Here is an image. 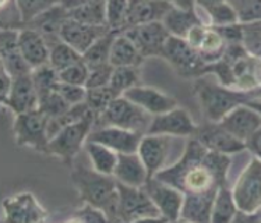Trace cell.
<instances>
[{
  "mask_svg": "<svg viewBox=\"0 0 261 223\" xmlns=\"http://www.w3.org/2000/svg\"><path fill=\"white\" fill-rule=\"evenodd\" d=\"M229 163L228 155L208 149L196 138L187 144L175 165L162 169L154 177L175 186L185 196H215L225 184Z\"/></svg>",
  "mask_w": 261,
  "mask_h": 223,
  "instance_id": "obj_1",
  "label": "cell"
},
{
  "mask_svg": "<svg viewBox=\"0 0 261 223\" xmlns=\"http://www.w3.org/2000/svg\"><path fill=\"white\" fill-rule=\"evenodd\" d=\"M71 177L83 201L102 209L109 220H119V190L115 177L83 165L74 168Z\"/></svg>",
  "mask_w": 261,
  "mask_h": 223,
  "instance_id": "obj_2",
  "label": "cell"
},
{
  "mask_svg": "<svg viewBox=\"0 0 261 223\" xmlns=\"http://www.w3.org/2000/svg\"><path fill=\"white\" fill-rule=\"evenodd\" d=\"M96 122V113L92 109L79 122L64 126L56 135L49 140L48 154L55 155L71 166L80 154L83 145H86L91 134V128Z\"/></svg>",
  "mask_w": 261,
  "mask_h": 223,
  "instance_id": "obj_3",
  "label": "cell"
},
{
  "mask_svg": "<svg viewBox=\"0 0 261 223\" xmlns=\"http://www.w3.org/2000/svg\"><path fill=\"white\" fill-rule=\"evenodd\" d=\"M197 92L204 115L211 122L217 123L221 122L232 109L253 99L251 92L232 91L208 82H200L197 85Z\"/></svg>",
  "mask_w": 261,
  "mask_h": 223,
  "instance_id": "obj_4",
  "label": "cell"
},
{
  "mask_svg": "<svg viewBox=\"0 0 261 223\" xmlns=\"http://www.w3.org/2000/svg\"><path fill=\"white\" fill-rule=\"evenodd\" d=\"M102 126H116L137 133L148 131L152 117L124 95L115 98L105 110L99 113Z\"/></svg>",
  "mask_w": 261,
  "mask_h": 223,
  "instance_id": "obj_5",
  "label": "cell"
},
{
  "mask_svg": "<svg viewBox=\"0 0 261 223\" xmlns=\"http://www.w3.org/2000/svg\"><path fill=\"white\" fill-rule=\"evenodd\" d=\"M119 190V220H148L162 219L158 208L144 187H132L117 181Z\"/></svg>",
  "mask_w": 261,
  "mask_h": 223,
  "instance_id": "obj_6",
  "label": "cell"
},
{
  "mask_svg": "<svg viewBox=\"0 0 261 223\" xmlns=\"http://www.w3.org/2000/svg\"><path fill=\"white\" fill-rule=\"evenodd\" d=\"M233 198L240 213L251 215L261 209V159L253 156L234 184Z\"/></svg>",
  "mask_w": 261,
  "mask_h": 223,
  "instance_id": "obj_7",
  "label": "cell"
},
{
  "mask_svg": "<svg viewBox=\"0 0 261 223\" xmlns=\"http://www.w3.org/2000/svg\"><path fill=\"white\" fill-rule=\"evenodd\" d=\"M13 131H14L16 143L20 147H30L48 154V117L39 109L16 115Z\"/></svg>",
  "mask_w": 261,
  "mask_h": 223,
  "instance_id": "obj_8",
  "label": "cell"
},
{
  "mask_svg": "<svg viewBox=\"0 0 261 223\" xmlns=\"http://www.w3.org/2000/svg\"><path fill=\"white\" fill-rule=\"evenodd\" d=\"M144 188L158 208L162 219L165 220L180 219L181 209L185 204V194L179 188L161 180L158 177H149Z\"/></svg>",
  "mask_w": 261,
  "mask_h": 223,
  "instance_id": "obj_9",
  "label": "cell"
},
{
  "mask_svg": "<svg viewBox=\"0 0 261 223\" xmlns=\"http://www.w3.org/2000/svg\"><path fill=\"white\" fill-rule=\"evenodd\" d=\"M123 32L133 41V43L144 58L156 56V54L162 56L164 46L171 37V34L162 21L133 25V27L126 28Z\"/></svg>",
  "mask_w": 261,
  "mask_h": 223,
  "instance_id": "obj_10",
  "label": "cell"
},
{
  "mask_svg": "<svg viewBox=\"0 0 261 223\" xmlns=\"http://www.w3.org/2000/svg\"><path fill=\"white\" fill-rule=\"evenodd\" d=\"M3 220L17 223L42 222L46 218L45 208L31 192H20L3 201Z\"/></svg>",
  "mask_w": 261,
  "mask_h": 223,
  "instance_id": "obj_11",
  "label": "cell"
},
{
  "mask_svg": "<svg viewBox=\"0 0 261 223\" xmlns=\"http://www.w3.org/2000/svg\"><path fill=\"white\" fill-rule=\"evenodd\" d=\"M196 133L197 127L190 113L179 106L152 117L147 131V134H164L171 137H187Z\"/></svg>",
  "mask_w": 261,
  "mask_h": 223,
  "instance_id": "obj_12",
  "label": "cell"
},
{
  "mask_svg": "<svg viewBox=\"0 0 261 223\" xmlns=\"http://www.w3.org/2000/svg\"><path fill=\"white\" fill-rule=\"evenodd\" d=\"M218 123L230 134H233L236 138L247 143L251 135L261 127V115L249 103H242L232 109Z\"/></svg>",
  "mask_w": 261,
  "mask_h": 223,
  "instance_id": "obj_13",
  "label": "cell"
},
{
  "mask_svg": "<svg viewBox=\"0 0 261 223\" xmlns=\"http://www.w3.org/2000/svg\"><path fill=\"white\" fill-rule=\"evenodd\" d=\"M3 106L7 107L14 115H21L39 109V95L31 73L13 78L10 94L3 102Z\"/></svg>",
  "mask_w": 261,
  "mask_h": 223,
  "instance_id": "obj_14",
  "label": "cell"
},
{
  "mask_svg": "<svg viewBox=\"0 0 261 223\" xmlns=\"http://www.w3.org/2000/svg\"><path fill=\"white\" fill-rule=\"evenodd\" d=\"M88 140L107 145L113 151H116L117 154H126L139 151L143 134L116 126H102L95 131H91Z\"/></svg>",
  "mask_w": 261,
  "mask_h": 223,
  "instance_id": "obj_15",
  "label": "cell"
},
{
  "mask_svg": "<svg viewBox=\"0 0 261 223\" xmlns=\"http://www.w3.org/2000/svg\"><path fill=\"white\" fill-rule=\"evenodd\" d=\"M108 31H111L108 25H91L69 17L62 27L60 39L83 54L92 43L98 41L102 35H105Z\"/></svg>",
  "mask_w": 261,
  "mask_h": 223,
  "instance_id": "obj_16",
  "label": "cell"
},
{
  "mask_svg": "<svg viewBox=\"0 0 261 223\" xmlns=\"http://www.w3.org/2000/svg\"><path fill=\"white\" fill-rule=\"evenodd\" d=\"M171 135L164 134H148L141 140L137 152L141 156L151 177L160 173L165 166L171 149Z\"/></svg>",
  "mask_w": 261,
  "mask_h": 223,
  "instance_id": "obj_17",
  "label": "cell"
},
{
  "mask_svg": "<svg viewBox=\"0 0 261 223\" xmlns=\"http://www.w3.org/2000/svg\"><path fill=\"white\" fill-rule=\"evenodd\" d=\"M18 31L20 30H2L0 34L2 69L6 70L13 78L32 73V69L25 62L18 46Z\"/></svg>",
  "mask_w": 261,
  "mask_h": 223,
  "instance_id": "obj_18",
  "label": "cell"
},
{
  "mask_svg": "<svg viewBox=\"0 0 261 223\" xmlns=\"http://www.w3.org/2000/svg\"><path fill=\"white\" fill-rule=\"evenodd\" d=\"M162 56L168 59L176 69H179L183 73H193L201 69V66L204 64L203 58L198 53L197 49L193 48L186 39L172 37V35L166 41Z\"/></svg>",
  "mask_w": 261,
  "mask_h": 223,
  "instance_id": "obj_19",
  "label": "cell"
},
{
  "mask_svg": "<svg viewBox=\"0 0 261 223\" xmlns=\"http://www.w3.org/2000/svg\"><path fill=\"white\" fill-rule=\"evenodd\" d=\"M18 46L32 70L49 64L50 46L41 32L30 27L21 28L18 31Z\"/></svg>",
  "mask_w": 261,
  "mask_h": 223,
  "instance_id": "obj_20",
  "label": "cell"
},
{
  "mask_svg": "<svg viewBox=\"0 0 261 223\" xmlns=\"http://www.w3.org/2000/svg\"><path fill=\"white\" fill-rule=\"evenodd\" d=\"M123 95L134 102L136 105H139L141 109H144L152 117L166 113L177 106L175 98L155 90V88H151V87L137 85V87H133L132 90L126 91Z\"/></svg>",
  "mask_w": 261,
  "mask_h": 223,
  "instance_id": "obj_21",
  "label": "cell"
},
{
  "mask_svg": "<svg viewBox=\"0 0 261 223\" xmlns=\"http://www.w3.org/2000/svg\"><path fill=\"white\" fill-rule=\"evenodd\" d=\"M196 134H197V140L204 147L219 154H236L247 148L246 143L236 138L233 134H230L219 123L205 126L201 130H197Z\"/></svg>",
  "mask_w": 261,
  "mask_h": 223,
  "instance_id": "obj_22",
  "label": "cell"
},
{
  "mask_svg": "<svg viewBox=\"0 0 261 223\" xmlns=\"http://www.w3.org/2000/svg\"><path fill=\"white\" fill-rule=\"evenodd\" d=\"M113 177L119 183L132 187H144L149 180V173L139 152L119 154Z\"/></svg>",
  "mask_w": 261,
  "mask_h": 223,
  "instance_id": "obj_23",
  "label": "cell"
},
{
  "mask_svg": "<svg viewBox=\"0 0 261 223\" xmlns=\"http://www.w3.org/2000/svg\"><path fill=\"white\" fill-rule=\"evenodd\" d=\"M69 18V11L64 9L63 6L55 5L48 10L41 13L34 20L28 22L25 27L34 28L35 31L41 32L43 37L46 38L49 46L55 42L60 41V31L63 24Z\"/></svg>",
  "mask_w": 261,
  "mask_h": 223,
  "instance_id": "obj_24",
  "label": "cell"
},
{
  "mask_svg": "<svg viewBox=\"0 0 261 223\" xmlns=\"http://www.w3.org/2000/svg\"><path fill=\"white\" fill-rule=\"evenodd\" d=\"M171 7L169 0H128V27L162 21Z\"/></svg>",
  "mask_w": 261,
  "mask_h": 223,
  "instance_id": "obj_25",
  "label": "cell"
},
{
  "mask_svg": "<svg viewBox=\"0 0 261 223\" xmlns=\"http://www.w3.org/2000/svg\"><path fill=\"white\" fill-rule=\"evenodd\" d=\"M143 59L144 56L133 41L123 31L119 32L115 38L111 52V64L113 67H139Z\"/></svg>",
  "mask_w": 261,
  "mask_h": 223,
  "instance_id": "obj_26",
  "label": "cell"
},
{
  "mask_svg": "<svg viewBox=\"0 0 261 223\" xmlns=\"http://www.w3.org/2000/svg\"><path fill=\"white\" fill-rule=\"evenodd\" d=\"M162 22L172 37L186 39L193 28L201 24V20L198 18L194 10H183L172 5Z\"/></svg>",
  "mask_w": 261,
  "mask_h": 223,
  "instance_id": "obj_27",
  "label": "cell"
},
{
  "mask_svg": "<svg viewBox=\"0 0 261 223\" xmlns=\"http://www.w3.org/2000/svg\"><path fill=\"white\" fill-rule=\"evenodd\" d=\"M84 147H86L87 154L90 156L92 168L102 175L113 176L115 169H116L117 156H119L116 151H113L107 145L90 141V140L87 141Z\"/></svg>",
  "mask_w": 261,
  "mask_h": 223,
  "instance_id": "obj_28",
  "label": "cell"
},
{
  "mask_svg": "<svg viewBox=\"0 0 261 223\" xmlns=\"http://www.w3.org/2000/svg\"><path fill=\"white\" fill-rule=\"evenodd\" d=\"M215 196H185V204L180 216L193 222H210Z\"/></svg>",
  "mask_w": 261,
  "mask_h": 223,
  "instance_id": "obj_29",
  "label": "cell"
},
{
  "mask_svg": "<svg viewBox=\"0 0 261 223\" xmlns=\"http://www.w3.org/2000/svg\"><path fill=\"white\" fill-rule=\"evenodd\" d=\"M119 32L122 31H112V30L108 31L83 53V60L90 69L96 66L111 64V52H112L115 38Z\"/></svg>",
  "mask_w": 261,
  "mask_h": 223,
  "instance_id": "obj_30",
  "label": "cell"
},
{
  "mask_svg": "<svg viewBox=\"0 0 261 223\" xmlns=\"http://www.w3.org/2000/svg\"><path fill=\"white\" fill-rule=\"evenodd\" d=\"M238 205L234 202L233 192L228 187H219L218 192L215 196L213 205V213H211V222L226 223L232 222L236 218L238 213Z\"/></svg>",
  "mask_w": 261,
  "mask_h": 223,
  "instance_id": "obj_31",
  "label": "cell"
},
{
  "mask_svg": "<svg viewBox=\"0 0 261 223\" xmlns=\"http://www.w3.org/2000/svg\"><path fill=\"white\" fill-rule=\"evenodd\" d=\"M83 60V54L75 50L73 46H70L62 39L50 45V58H49V64L54 67L56 71L67 69L73 64L79 63Z\"/></svg>",
  "mask_w": 261,
  "mask_h": 223,
  "instance_id": "obj_32",
  "label": "cell"
},
{
  "mask_svg": "<svg viewBox=\"0 0 261 223\" xmlns=\"http://www.w3.org/2000/svg\"><path fill=\"white\" fill-rule=\"evenodd\" d=\"M69 17L91 25H107L105 0H92L75 10L69 11Z\"/></svg>",
  "mask_w": 261,
  "mask_h": 223,
  "instance_id": "obj_33",
  "label": "cell"
},
{
  "mask_svg": "<svg viewBox=\"0 0 261 223\" xmlns=\"http://www.w3.org/2000/svg\"><path fill=\"white\" fill-rule=\"evenodd\" d=\"M107 25L112 31H124L128 27V0H105Z\"/></svg>",
  "mask_w": 261,
  "mask_h": 223,
  "instance_id": "obj_34",
  "label": "cell"
},
{
  "mask_svg": "<svg viewBox=\"0 0 261 223\" xmlns=\"http://www.w3.org/2000/svg\"><path fill=\"white\" fill-rule=\"evenodd\" d=\"M31 74L35 88L38 91V95H39V101L56 91V85L59 82L58 71L50 64L34 69Z\"/></svg>",
  "mask_w": 261,
  "mask_h": 223,
  "instance_id": "obj_35",
  "label": "cell"
},
{
  "mask_svg": "<svg viewBox=\"0 0 261 223\" xmlns=\"http://www.w3.org/2000/svg\"><path fill=\"white\" fill-rule=\"evenodd\" d=\"M140 84V74L137 67H115L113 69L111 87L119 95Z\"/></svg>",
  "mask_w": 261,
  "mask_h": 223,
  "instance_id": "obj_36",
  "label": "cell"
},
{
  "mask_svg": "<svg viewBox=\"0 0 261 223\" xmlns=\"http://www.w3.org/2000/svg\"><path fill=\"white\" fill-rule=\"evenodd\" d=\"M117 96L120 95L116 91L112 90L111 85L101 87V88H90V90H87L86 103L95 112L96 115H99L111 105V102Z\"/></svg>",
  "mask_w": 261,
  "mask_h": 223,
  "instance_id": "obj_37",
  "label": "cell"
},
{
  "mask_svg": "<svg viewBox=\"0 0 261 223\" xmlns=\"http://www.w3.org/2000/svg\"><path fill=\"white\" fill-rule=\"evenodd\" d=\"M238 14L240 24L261 21V0H226Z\"/></svg>",
  "mask_w": 261,
  "mask_h": 223,
  "instance_id": "obj_38",
  "label": "cell"
},
{
  "mask_svg": "<svg viewBox=\"0 0 261 223\" xmlns=\"http://www.w3.org/2000/svg\"><path fill=\"white\" fill-rule=\"evenodd\" d=\"M16 2L21 11L24 27L41 13L54 7L55 5H59V0H16Z\"/></svg>",
  "mask_w": 261,
  "mask_h": 223,
  "instance_id": "obj_39",
  "label": "cell"
},
{
  "mask_svg": "<svg viewBox=\"0 0 261 223\" xmlns=\"http://www.w3.org/2000/svg\"><path fill=\"white\" fill-rule=\"evenodd\" d=\"M70 107L71 106L69 103L59 95L58 91H54L52 94H49L48 96H45L43 99L39 101V110L42 112L48 119H56V117L63 116Z\"/></svg>",
  "mask_w": 261,
  "mask_h": 223,
  "instance_id": "obj_40",
  "label": "cell"
},
{
  "mask_svg": "<svg viewBox=\"0 0 261 223\" xmlns=\"http://www.w3.org/2000/svg\"><path fill=\"white\" fill-rule=\"evenodd\" d=\"M207 14L210 16V20L215 27H225V25H232V24H240L239 18L233 7L224 2L221 5H217L207 10Z\"/></svg>",
  "mask_w": 261,
  "mask_h": 223,
  "instance_id": "obj_41",
  "label": "cell"
},
{
  "mask_svg": "<svg viewBox=\"0 0 261 223\" xmlns=\"http://www.w3.org/2000/svg\"><path fill=\"white\" fill-rule=\"evenodd\" d=\"M88 74H90V67L84 63V60H81L79 63L67 67V69L59 71L58 77L60 82L86 87L87 80H88Z\"/></svg>",
  "mask_w": 261,
  "mask_h": 223,
  "instance_id": "obj_42",
  "label": "cell"
},
{
  "mask_svg": "<svg viewBox=\"0 0 261 223\" xmlns=\"http://www.w3.org/2000/svg\"><path fill=\"white\" fill-rule=\"evenodd\" d=\"M243 45L249 53L261 59V21L243 24Z\"/></svg>",
  "mask_w": 261,
  "mask_h": 223,
  "instance_id": "obj_43",
  "label": "cell"
},
{
  "mask_svg": "<svg viewBox=\"0 0 261 223\" xmlns=\"http://www.w3.org/2000/svg\"><path fill=\"white\" fill-rule=\"evenodd\" d=\"M56 91H58L59 95L69 103L70 106L80 105L83 102H86L87 88L83 87V85L66 84V82H60L59 81L58 85H56Z\"/></svg>",
  "mask_w": 261,
  "mask_h": 223,
  "instance_id": "obj_44",
  "label": "cell"
},
{
  "mask_svg": "<svg viewBox=\"0 0 261 223\" xmlns=\"http://www.w3.org/2000/svg\"><path fill=\"white\" fill-rule=\"evenodd\" d=\"M112 64H103V66H96L90 69L88 80H87L86 88H101V87H108L111 84V78L113 74Z\"/></svg>",
  "mask_w": 261,
  "mask_h": 223,
  "instance_id": "obj_45",
  "label": "cell"
},
{
  "mask_svg": "<svg viewBox=\"0 0 261 223\" xmlns=\"http://www.w3.org/2000/svg\"><path fill=\"white\" fill-rule=\"evenodd\" d=\"M71 220H79V222H108L109 218L107 216V213L103 212L99 208L86 204L84 207L77 211L74 218H71Z\"/></svg>",
  "mask_w": 261,
  "mask_h": 223,
  "instance_id": "obj_46",
  "label": "cell"
},
{
  "mask_svg": "<svg viewBox=\"0 0 261 223\" xmlns=\"http://www.w3.org/2000/svg\"><path fill=\"white\" fill-rule=\"evenodd\" d=\"M246 145L254 154V156L261 159V127L251 135V138L246 143Z\"/></svg>",
  "mask_w": 261,
  "mask_h": 223,
  "instance_id": "obj_47",
  "label": "cell"
},
{
  "mask_svg": "<svg viewBox=\"0 0 261 223\" xmlns=\"http://www.w3.org/2000/svg\"><path fill=\"white\" fill-rule=\"evenodd\" d=\"M11 85H13V77L6 70L2 69V102L7 99L11 91Z\"/></svg>",
  "mask_w": 261,
  "mask_h": 223,
  "instance_id": "obj_48",
  "label": "cell"
},
{
  "mask_svg": "<svg viewBox=\"0 0 261 223\" xmlns=\"http://www.w3.org/2000/svg\"><path fill=\"white\" fill-rule=\"evenodd\" d=\"M90 2H92V0H59V5L63 6L67 11H71L79 9L81 6L87 5V3H90Z\"/></svg>",
  "mask_w": 261,
  "mask_h": 223,
  "instance_id": "obj_49",
  "label": "cell"
},
{
  "mask_svg": "<svg viewBox=\"0 0 261 223\" xmlns=\"http://www.w3.org/2000/svg\"><path fill=\"white\" fill-rule=\"evenodd\" d=\"M172 5L183 10H194V6H196V0H169Z\"/></svg>",
  "mask_w": 261,
  "mask_h": 223,
  "instance_id": "obj_50",
  "label": "cell"
},
{
  "mask_svg": "<svg viewBox=\"0 0 261 223\" xmlns=\"http://www.w3.org/2000/svg\"><path fill=\"white\" fill-rule=\"evenodd\" d=\"M226 0H196V5H198L200 7H203L204 10L207 11L210 10L211 7L217 5H221V3H224Z\"/></svg>",
  "mask_w": 261,
  "mask_h": 223,
  "instance_id": "obj_51",
  "label": "cell"
},
{
  "mask_svg": "<svg viewBox=\"0 0 261 223\" xmlns=\"http://www.w3.org/2000/svg\"><path fill=\"white\" fill-rule=\"evenodd\" d=\"M247 103H249L250 106L254 107V109L261 115V98H258V99H257V98L256 99H251V101H249Z\"/></svg>",
  "mask_w": 261,
  "mask_h": 223,
  "instance_id": "obj_52",
  "label": "cell"
}]
</instances>
